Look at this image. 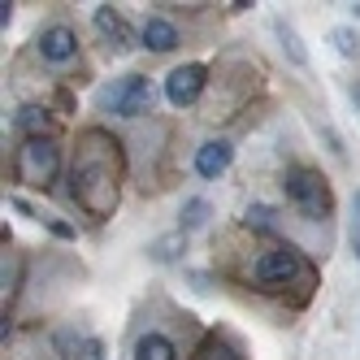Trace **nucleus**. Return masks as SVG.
Segmentation results:
<instances>
[{
	"mask_svg": "<svg viewBox=\"0 0 360 360\" xmlns=\"http://www.w3.org/2000/svg\"><path fill=\"white\" fill-rule=\"evenodd\" d=\"M74 200L91 217H113L117 209V143L105 131H87L74 157Z\"/></svg>",
	"mask_w": 360,
	"mask_h": 360,
	"instance_id": "nucleus-1",
	"label": "nucleus"
},
{
	"mask_svg": "<svg viewBox=\"0 0 360 360\" xmlns=\"http://www.w3.org/2000/svg\"><path fill=\"white\" fill-rule=\"evenodd\" d=\"M152 100H157V91H152V83L143 79V74H126V79H113L109 87L96 91V105L105 113H117V117L152 113Z\"/></svg>",
	"mask_w": 360,
	"mask_h": 360,
	"instance_id": "nucleus-2",
	"label": "nucleus"
},
{
	"mask_svg": "<svg viewBox=\"0 0 360 360\" xmlns=\"http://www.w3.org/2000/svg\"><path fill=\"white\" fill-rule=\"evenodd\" d=\"M18 183L22 187H35V191H44V187H53V178H57V169H61V148L53 143V139H27L18 148Z\"/></svg>",
	"mask_w": 360,
	"mask_h": 360,
	"instance_id": "nucleus-3",
	"label": "nucleus"
},
{
	"mask_svg": "<svg viewBox=\"0 0 360 360\" xmlns=\"http://www.w3.org/2000/svg\"><path fill=\"white\" fill-rule=\"evenodd\" d=\"M282 191H287V200L295 204L300 213L308 217H330V183L317 174V169H308V165H295L282 174Z\"/></svg>",
	"mask_w": 360,
	"mask_h": 360,
	"instance_id": "nucleus-4",
	"label": "nucleus"
},
{
	"mask_svg": "<svg viewBox=\"0 0 360 360\" xmlns=\"http://www.w3.org/2000/svg\"><path fill=\"white\" fill-rule=\"evenodd\" d=\"M295 274H300V256L291 248H265L256 256V269H252L261 291H282L287 282H295Z\"/></svg>",
	"mask_w": 360,
	"mask_h": 360,
	"instance_id": "nucleus-5",
	"label": "nucleus"
},
{
	"mask_svg": "<svg viewBox=\"0 0 360 360\" xmlns=\"http://www.w3.org/2000/svg\"><path fill=\"white\" fill-rule=\"evenodd\" d=\"M204 83H209V70H204L200 61L178 65V70H169V79H165V100H169L174 109H187V105H195V100H200Z\"/></svg>",
	"mask_w": 360,
	"mask_h": 360,
	"instance_id": "nucleus-6",
	"label": "nucleus"
},
{
	"mask_svg": "<svg viewBox=\"0 0 360 360\" xmlns=\"http://www.w3.org/2000/svg\"><path fill=\"white\" fill-rule=\"evenodd\" d=\"M39 57H44L48 65H65V61H74V57H79V35H74L65 22L48 27V31L39 35Z\"/></svg>",
	"mask_w": 360,
	"mask_h": 360,
	"instance_id": "nucleus-7",
	"label": "nucleus"
},
{
	"mask_svg": "<svg viewBox=\"0 0 360 360\" xmlns=\"http://www.w3.org/2000/svg\"><path fill=\"white\" fill-rule=\"evenodd\" d=\"M230 161H235L230 139H209V143H200V152H195V174L200 178H217V174L230 169Z\"/></svg>",
	"mask_w": 360,
	"mask_h": 360,
	"instance_id": "nucleus-8",
	"label": "nucleus"
},
{
	"mask_svg": "<svg viewBox=\"0 0 360 360\" xmlns=\"http://www.w3.org/2000/svg\"><path fill=\"white\" fill-rule=\"evenodd\" d=\"M96 31L109 39L113 53H126V48H131V27L122 22V13H117L113 5H100V9H96Z\"/></svg>",
	"mask_w": 360,
	"mask_h": 360,
	"instance_id": "nucleus-9",
	"label": "nucleus"
},
{
	"mask_svg": "<svg viewBox=\"0 0 360 360\" xmlns=\"http://www.w3.org/2000/svg\"><path fill=\"white\" fill-rule=\"evenodd\" d=\"M139 39H143V48H152V53H174L178 48V27L165 22V18H148Z\"/></svg>",
	"mask_w": 360,
	"mask_h": 360,
	"instance_id": "nucleus-10",
	"label": "nucleus"
},
{
	"mask_svg": "<svg viewBox=\"0 0 360 360\" xmlns=\"http://www.w3.org/2000/svg\"><path fill=\"white\" fill-rule=\"evenodd\" d=\"M135 360H178V347L165 339V334H143L135 343Z\"/></svg>",
	"mask_w": 360,
	"mask_h": 360,
	"instance_id": "nucleus-11",
	"label": "nucleus"
},
{
	"mask_svg": "<svg viewBox=\"0 0 360 360\" xmlns=\"http://www.w3.org/2000/svg\"><path fill=\"white\" fill-rule=\"evenodd\" d=\"M48 126H53V117H48V109H35V105H27L18 113V131H27L31 139H44L39 131H48Z\"/></svg>",
	"mask_w": 360,
	"mask_h": 360,
	"instance_id": "nucleus-12",
	"label": "nucleus"
},
{
	"mask_svg": "<svg viewBox=\"0 0 360 360\" xmlns=\"http://www.w3.org/2000/svg\"><path fill=\"white\" fill-rule=\"evenodd\" d=\"M274 31H278V39H282V48H287V53H291V61L295 65H308V53H304V48H300V39H295V31H291V22H274Z\"/></svg>",
	"mask_w": 360,
	"mask_h": 360,
	"instance_id": "nucleus-13",
	"label": "nucleus"
},
{
	"mask_svg": "<svg viewBox=\"0 0 360 360\" xmlns=\"http://www.w3.org/2000/svg\"><path fill=\"white\" fill-rule=\"evenodd\" d=\"M204 217H209V204H204V200H187V204H183V226H178V230L187 235V230L204 226Z\"/></svg>",
	"mask_w": 360,
	"mask_h": 360,
	"instance_id": "nucleus-14",
	"label": "nucleus"
},
{
	"mask_svg": "<svg viewBox=\"0 0 360 360\" xmlns=\"http://www.w3.org/2000/svg\"><path fill=\"white\" fill-rule=\"evenodd\" d=\"M174 248H183V230H178V235H169V239H157L152 243V256H157V261H174Z\"/></svg>",
	"mask_w": 360,
	"mask_h": 360,
	"instance_id": "nucleus-15",
	"label": "nucleus"
},
{
	"mask_svg": "<svg viewBox=\"0 0 360 360\" xmlns=\"http://www.w3.org/2000/svg\"><path fill=\"white\" fill-rule=\"evenodd\" d=\"M334 44H339V53H343V57H356V53H360V35L347 31V27L334 31Z\"/></svg>",
	"mask_w": 360,
	"mask_h": 360,
	"instance_id": "nucleus-16",
	"label": "nucleus"
},
{
	"mask_svg": "<svg viewBox=\"0 0 360 360\" xmlns=\"http://www.w3.org/2000/svg\"><path fill=\"white\" fill-rule=\"evenodd\" d=\"M269 217H274V213H269V209H265V204H256V209H252V213H248V226H261V230H269V226H274V221H269Z\"/></svg>",
	"mask_w": 360,
	"mask_h": 360,
	"instance_id": "nucleus-17",
	"label": "nucleus"
},
{
	"mask_svg": "<svg viewBox=\"0 0 360 360\" xmlns=\"http://www.w3.org/2000/svg\"><path fill=\"white\" fill-rule=\"evenodd\" d=\"M200 360H239V356H235V352H226V347H217V343H209Z\"/></svg>",
	"mask_w": 360,
	"mask_h": 360,
	"instance_id": "nucleus-18",
	"label": "nucleus"
},
{
	"mask_svg": "<svg viewBox=\"0 0 360 360\" xmlns=\"http://www.w3.org/2000/svg\"><path fill=\"white\" fill-rule=\"evenodd\" d=\"M83 360H105V347H100V343L91 339V343L83 347Z\"/></svg>",
	"mask_w": 360,
	"mask_h": 360,
	"instance_id": "nucleus-19",
	"label": "nucleus"
},
{
	"mask_svg": "<svg viewBox=\"0 0 360 360\" xmlns=\"http://www.w3.org/2000/svg\"><path fill=\"white\" fill-rule=\"evenodd\" d=\"M9 22H13V5L5 0V5H0V27H9Z\"/></svg>",
	"mask_w": 360,
	"mask_h": 360,
	"instance_id": "nucleus-20",
	"label": "nucleus"
},
{
	"mask_svg": "<svg viewBox=\"0 0 360 360\" xmlns=\"http://www.w3.org/2000/svg\"><path fill=\"white\" fill-rule=\"evenodd\" d=\"M352 248H356V256H360V221H356V230H352Z\"/></svg>",
	"mask_w": 360,
	"mask_h": 360,
	"instance_id": "nucleus-21",
	"label": "nucleus"
},
{
	"mask_svg": "<svg viewBox=\"0 0 360 360\" xmlns=\"http://www.w3.org/2000/svg\"><path fill=\"white\" fill-rule=\"evenodd\" d=\"M356 221H360V191H356Z\"/></svg>",
	"mask_w": 360,
	"mask_h": 360,
	"instance_id": "nucleus-22",
	"label": "nucleus"
},
{
	"mask_svg": "<svg viewBox=\"0 0 360 360\" xmlns=\"http://www.w3.org/2000/svg\"><path fill=\"white\" fill-rule=\"evenodd\" d=\"M352 13H356V18H360V5H352Z\"/></svg>",
	"mask_w": 360,
	"mask_h": 360,
	"instance_id": "nucleus-23",
	"label": "nucleus"
},
{
	"mask_svg": "<svg viewBox=\"0 0 360 360\" xmlns=\"http://www.w3.org/2000/svg\"><path fill=\"white\" fill-rule=\"evenodd\" d=\"M356 105H360V87H356Z\"/></svg>",
	"mask_w": 360,
	"mask_h": 360,
	"instance_id": "nucleus-24",
	"label": "nucleus"
}]
</instances>
